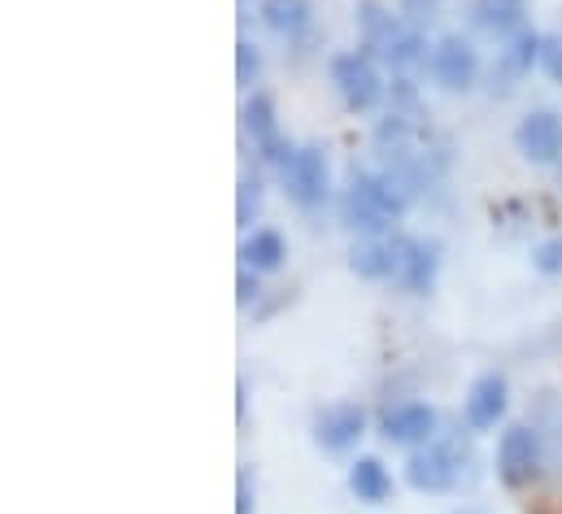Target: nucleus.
Instances as JSON below:
<instances>
[{
	"label": "nucleus",
	"mask_w": 562,
	"mask_h": 514,
	"mask_svg": "<svg viewBox=\"0 0 562 514\" xmlns=\"http://www.w3.org/2000/svg\"><path fill=\"white\" fill-rule=\"evenodd\" d=\"M406 205H411V197H406L384 170H358V166H353L349 188H345V201H340L345 223H349L353 232H362V236H384V232H393V227L406 219Z\"/></svg>",
	"instance_id": "nucleus-1"
},
{
	"label": "nucleus",
	"mask_w": 562,
	"mask_h": 514,
	"mask_svg": "<svg viewBox=\"0 0 562 514\" xmlns=\"http://www.w3.org/2000/svg\"><path fill=\"white\" fill-rule=\"evenodd\" d=\"M358 26H362L367 48H371L380 62H389L393 70H411V66L427 62L419 26L406 22L402 13H389L380 0H362V4H358Z\"/></svg>",
	"instance_id": "nucleus-2"
},
{
	"label": "nucleus",
	"mask_w": 562,
	"mask_h": 514,
	"mask_svg": "<svg viewBox=\"0 0 562 514\" xmlns=\"http://www.w3.org/2000/svg\"><path fill=\"white\" fill-rule=\"evenodd\" d=\"M541 467H546V445H541V432L528 427V423H515L502 432L497 440V480L506 489H528L541 480Z\"/></svg>",
	"instance_id": "nucleus-3"
},
{
	"label": "nucleus",
	"mask_w": 562,
	"mask_h": 514,
	"mask_svg": "<svg viewBox=\"0 0 562 514\" xmlns=\"http://www.w3.org/2000/svg\"><path fill=\"white\" fill-rule=\"evenodd\" d=\"M280 183L292 205L301 210H318L331 192V170H327V153L318 144H301L292 148V157L280 166Z\"/></svg>",
	"instance_id": "nucleus-4"
},
{
	"label": "nucleus",
	"mask_w": 562,
	"mask_h": 514,
	"mask_svg": "<svg viewBox=\"0 0 562 514\" xmlns=\"http://www.w3.org/2000/svg\"><path fill=\"white\" fill-rule=\"evenodd\" d=\"M462 462H467V449L458 440H427L406 462V484L419 493H449L462 476Z\"/></svg>",
	"instance_id": "nucleus-5"
},
{
	"label": "nucleus",
	"mask_w": 562,
	"mask_h": 514,
	"mask_svg": "<svg viewBox=\"0 0 562 514\" xmlns=\"http://www.w3.org/2000/svg\"><path fill=\"white\" fill-rule=\"evenodd\" d=\"M331 83H336L340 101L353 114H371L384 101V79H380L375 62L367 53H340V57H331Z\"/></svg>",
	"instance_id": "nucleus-6"
},
{
	"label": "nucleus",
	"mask_w": 562,
	"mask_h": 514,
	"mask_svg": "<svg viewBox=\"0 0 562 514\" xmlns=\"http://www.w3.org/2000/svg\"><path fill=\"white\" fill-rule=\"evenodd\" d=\"M427 75H431L445 92H467V88H475V79H480V57H475L471 40H462V35L436 40V48L427 53Z\"/></svg>",
	"instance_id": "nucleus-7"
},
{
	"label": "nucleus",
	"mask_w": 562,
	"mask_h": 514,
	"mask_svg": "<svg viewBox=\"0 0 562 514\" xmlns=\"http://www.w3.org/2000/svg\"><path fill=\"white\" fill-rule=\"evenodd\" d=\"M506 405H510L506 376L502 371H484V376L471 380L467 396H462V418H467L471 432H488V427H497L506 418Z\"/></svg>",
	"instance_id": "nucleus-8"
},
{
	"label": "nucleus",
	"mask_w": 562,
	"mask_h": 514,
	"mask_svg": "<svg viewBox=\"0 0 562 514\" xmlns=\"http://www.w3.org/2000/svg\"><path fill=\"white\" fill-rule=\"evenodd\" d=\"M393 279L406 288V292H431L436 283V266H440V249L431 241H411V236H393Z\"/></svg>",
	"instance_id": "nucleus-9"
},
{
	"label": "nucleus",
	"mask_w": 562,
	"mask_h": 514,
	"mask_svg": "<svg viewBox=\"0 0 562 514\" xmlns=\"http://www.w3.org/2000/svg\"><path fill=\"white\" fill-rule=\"evenodd\" d=\"M367 432V414L353 401H336L314 418V440L323 454H349Z\"/></svg>",
	"instance_id": "nucleus-10"
},
{
	"label": "nucleus",
	"mask_w": 562,
	"mask_h": 514,
	"mask_svg": "<svg viewBox=\"0 0 562 514\" xmlns=\"http://www.w3.org/2000/svg\"><path fill=\"white\" fill-rule=\"evenodd\" d=\"M515 144L532 166H554L562 157V119L554 110H532L515 127Z\"/></svg>",
	"instance_id": "nucleus-11"
},
{
	"label": "nucleus",
	"mask_w": 562,
	"mask_h": 514,
	"mask_svg": "<svg viewBox=\"0 0 562 514\" xmlns=\"http://www.w3.org/2000/svg\"><path fill=\"white\" fill-rule=\"evenodd\" d=\"M384 440L389 445H402V449H419L427 440H436V410L427 401H402L384 414L380 423Z\"/></svg>",
	"instance_id": "nucleus-12"
},
{
	"label": "nucleus",
	"mask_w": 562,
	"mask_h": 514,
	"mask_svg": "<svg viewBox=\"0 0 562 514\" xmlns=\"http://www.w3.org/2000/svg\"><path fill=\"white\" fill-rule=\"evenodd\" d=\"M245 131L254 135L258 153H262L271 166H283V161L292 157V144L283 139L280 123H276V101H271L267 92H254V97L245 101Z\"/></svg>",
	"instance_id": "nucleus-13"
},
{
	"label": "nucleus",
	"mask_w": 562,
	"mask_h": 514,
	"mask_svg": "<svg viewBox=\"0 0 562 514\" xmlns=\"http://www.w3.org/2000/svg\"><path fill=\"white\" fill-rule=\"evenodd\" d=\"M532 66H541V35H537V31H519V35L506 40V48H502V62H497V70H493V92H497V83L510 88V79L528 75Z\"/></svg>",
	"instance_id": "nucleus-14"
},
{
	"label": "nucleus",
	"mask_w": 562,
	"mask_h": 514,
	"mask_svg": "<svg viewBox=\"0 0 562 514\" xmlns=\"http://www.w3.org/2000/svg\"><path fill=\"white\" fill-rule=\"evenodd\" d=\"M349 493L367 506H384L393 498V476L380 458H353L349 462Z\"/></svg>",
	"instance_id": "nucleus-15"
},
{
	"label": "nucleus",
	"mask_w": 562,
	"mask_h": 514,
	"mask_svg": "<svg viewBox=\"0 0 562 514\" xmlns=\"http://www.w3.org/2000/svg\"><path fill=\"white\" fill-rule=\"evenodd\" d=\"M475 22L497 35V40H515L524 31V18H528V4L524 0H475Z\"/></svg>",
	"instance_id": "nucleus-16"
},
{
	"label": "nucleus",
	"mask_w": 562,
	"mask_h": 514,
	"mask_svg": "<svg viewBox=\"0 0 562 514\" xmlns=\"http://www.w3.org/2000/svg\"><path fill=\"white\" fill-rule=\"evenodd\" d=\"M240 261L249 270H258V275H271V270H280L283 261H288V241H283L280 232H271V227H258V232L245 236Z\"/></svg>",
	"instance_id": "nucleus-17"
},
{
	"label": "nucleus",
	"mask_w": 562,
	"mask_h": 514,
	"mask_svg": "<svg viewBox=\"0 0 562 514\" xmlns=\"http://www.w3.org/2000/svg\"><path fill=\"white\" fill-rule=\"evenodd\" d=\"M310 0H262V22L276 31V35H301L310 26Z\"/></svg>",
	"instance_id": "nucleus-18"
},
{
	"label": "nucleus",
	"mask_w": 562,
	"mask_h": 514,
	"mask_svg": "<svg viewBox=\"0 0 562 514\" xmlns=\"http://www.w3.org/2000/svg\"><path fill=\"white\" fill-rule=\"evenodd\" d=\"M349 266H353V275H362V279H393V245L371 236V241L353 245Z\"/></svg>",
	"instance_id": "nucleus-19"
},
{
	"label": "nucleus",
	"mask_w": 562,
	"mask_h": 514,
	"mask_svg": "<svg viewBox=\"0 0 562 514\" xmlns=\"http://www.w3.org/2000/svg\"><path fill=\"white\" fill-rule=\"evenodd\" d=\"M262 214V183L258 179H240V197H236V223L249 232Z\"/></svg>",
	"instance_id": "nucleus-20"
},
{
	"label": "nucleus",
	"mask_w": 562,
	"mask_h": 514,
	"mask_svg": "<svg viewBox=\"0 0 562 514\" xmlns=\"http://www.w3.org/2000/svg\"><path fill=\"white\" fill-rule=\"evenodd\" d=\"M258 70H262V57L254 53V44H249V40H240V44H236V79H240L245 88H254Z\"/></svg>",
	"instance_id": "nucleus-21"
},
{
	"label": "nucleus",
	"mask_w": 562,
	"mask_h": 514,
	"mask_svg": "<svg viewBox=\"0 0 562 514\" xmlns=\"http://www.w3.org/2000/svg\"><path fill=\"white\" fill-rule=\"evenodd\" d=\"M541 70L562 83V35H541Z\"/></svg>",
	"instance_id": "nucleus-22"
},
{
	"label": "nucleus",
	"mask_w": 562,
	"mask_h": 514,
	"mask_svg": "<svg viewBox=\"0 0 562 514\" xmlns=\"http://www.w3.org/2000/svg\"><path fill=\"white\" fill-rule=\"evenodd\" d=\"M532 261H537V270H546V275H559V270H562V236L546 241V245H537Z\"/></svg>",
	"instance_id": "nucleus-23"
},
{
	"label": "nucleus",
	"mask_w": 562,
	"mask_h": 514,
	"mask_svg": "<svg viewBox=\"0 0 562 514\" xmlns=\"http://www.w3.org/2000/svg\"><path fill=\"white\" fill-rule=\"evenodd\" d=\"M436 13H440V0H402V18L415 26H427Z\"/></svg>",
	"instance_id": "nucleus-24"
},
{
	"label": "nucleus",
	"mask_w": 562,
	"mask_h": 514,
	"mask_svg": "<svg viewBox=\"0 0 562 514\" xmlns=\"http://www.w3.org/2000/svg\"><path fill=\"white\" fill-rule=\"evenodd\" d=\"M236 514H254V480H249L245 467L236 476Z\"/></svg>",
	"instance_id": "nucleus-25"
},
{
	"label": "nucleus",
	"mask_w": 562,
	"mask_h": 514,
	"mask_svg": "<svg viewBox=\"0 0 562 514\" xmlns=\"http://www.w3.org/2000/svg\"><path fill=\"white\" fill-rule=\"evenodd\" d=\"M258 292H262V288H258V270L245 266V270H240V305H249Z\"/></svg>",
	"instance_id": "nucleus-26"
}]
</instances>
